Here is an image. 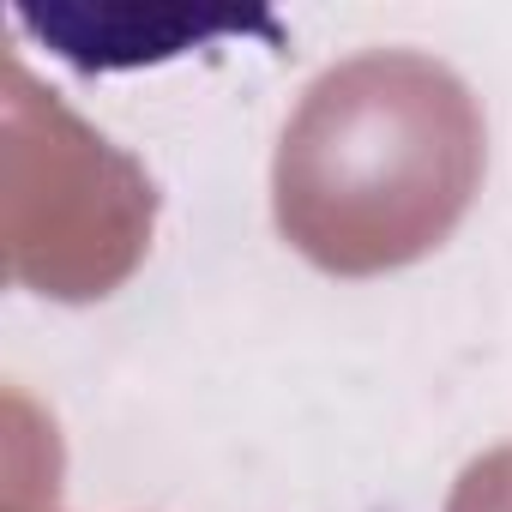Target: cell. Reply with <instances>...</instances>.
<instances>
[{
    "instance_id": "cell-2",
    "label": "cell",
    "mask_w": 512,
    "mask_h": 512,
    "mask_svg": "<svg viewBox=\"0 0 512 512\" xmlns=\"http://www.w3.org/2000/svg\"><path fill=\"white\" fill-rule=\"evenodd\" d=\"M31 31H43L55 43V55L79 61V67H139V61H163L181 55L187 43H211L223 31H247V19L229 13H25Z\"/></svg>"
},
{
    "instance_id": "cell-1",
    "label": "cell",
    "mask_w": 512,
    "mask_h": 512,
    "mask_svg": "<svg viewBox=\"0 0 512 512\" xmlns=\"http://www.w3.org/2000/svg\"><path fill=\"white\" fill-rule=\"evenodd\" d=\"M488 169L470 85L416 49H362L326 67L272 157L284 241L332 278L404 272L464 223Z\"/></svg>"
},
{
    "instance_id": "cell-3",
    "label": "cell",
    "mask_w": 512,
    "mask_h": 512,
    "mask_svg": "<svg viewBox=\"0 0 512 512\" xmlns=\"http://www.w3.org/2000/svg\"><path fill=\"white\" fill-rule=\"evenodd\" d=\"M446 512H512V446L476 458V464L458 476Z\"/></svg>"
}]
</instances>
